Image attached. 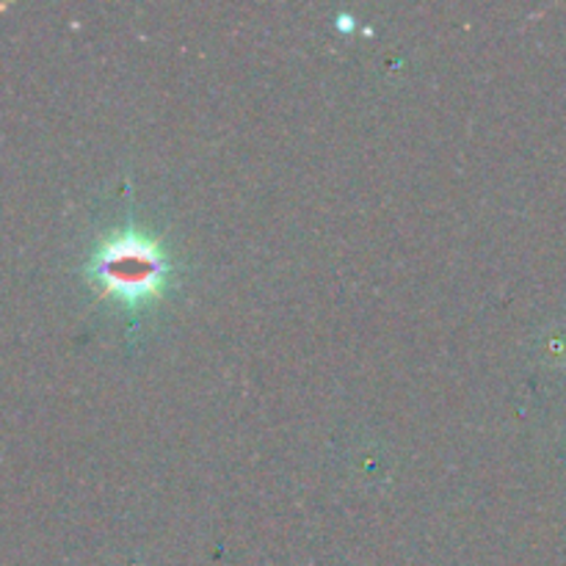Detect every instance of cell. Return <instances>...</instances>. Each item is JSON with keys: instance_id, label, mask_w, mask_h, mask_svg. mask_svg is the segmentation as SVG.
Masks as SVG:
<instances>
[{"instance_id": "1", "label": "cell", "mask_w": 566, "mask_h": 566, "mask_svg": "<svg viewBox=\"0 0 566 566\" xmlns=\"http://www.w3.org/2000/svg\"><path fill=\"white\" fill-rule=\"evenodd\" d=\"M83 271L99 296L136 310L164 296L175 276V263L153 235L122 227L92 249Z\"/></svg>"}]
</instances>
